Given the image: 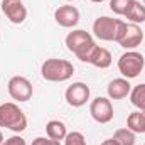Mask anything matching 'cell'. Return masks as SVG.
Segmentation results:
<instances>
[{"mask_svg": "<svg viewBox=\"0 0 145 145\" xmlns=\"http://www.w3.org/2000/svg\"><path fill=\"white\" fill-rule=\"evenodd\" d=\"M32 145H61V142L52 140L49 137H37V138L32 140Z\"/></svg>", "mask_w": 145, "mask_h": 145, "instance_id": "obj_21", "label": "cell"}, {"mask_svg": "<svg viewBox=\"0 0 145 145\" xmlns=\"http://www.w3.org/2000/svg\"><path fill=\"white\" fill-rule=\"evenodd\" d=\"M89 115L93 116L95 121L98 123H110L113 120V105H111V100L105 98V96H98L91 101L89 105Z\"/></svg>", "mask_w": 145, "mask_h": 145, "instance_id": "obj_7", "label": "cell"}, {"mask_svg": "<svg viewBox=\"0 0 145 145\" xmlns=\"http://www.w3.org/2000/svg\"><path fill=\"white\" fill-rule=\"evenodd\" d=\"M72 74H74V66L66 59L51 57V59H46L40 66V76L51 83L68 81Z\"/></svg>", "mask_w": 145, "mask_h": 145, "instance_id": "obj_2", "label": "cell"}, {"mask_svg": "<svg viewBox=\"0 0 145 145\" xmlns=\"http://www.w3.org/2000/svg\"><path fill=\"white\" fill-rule=\"evenodd\" d=\"M127 128H130L133 133H145V111H133L127 118Z\"/></svg>", "mask_w": 145, "mask_h": 145, "instance_id": "obj_16", "label": "cell"}, {"mask_svg": "<svg viewBox=\"0 0 145 145\" xmlns=\"http://www.w3.org/2000/svg\"><path fill=\"white\" fill-rule=\"evenodd\" d=\"M130 101L132 105L140 111H145V83L137 84L135 88H132L130 91Z\"/></svg>", "mask_w": 145, "mask_h": 145, "instance_id": "obj_17", "label": "cell"}, {"mask_svg": "<svg viewBox=\"0 0 145 145\" xmlns=\"http://www.w3.org/2000/svg\"><path fill=\"white\" fill-rule=\"evenodd\" d=\"M101 145H120V144H118V142H116V140L111 137V138H106V140H103V142H101Z\"/></svg>", "mask_w": 145, "mask_h": 145, "instance_id": "obj_23", "label": "cell"}, {"mask_svg": "<svg viewBox=\"0 0 145 145\" xmlns=\"http://www.w3.org/2000/svg\"><path fill=\"white\" fill-rule=\"evenodd\" d=\"M2 145H27V144H25V140H24L20 135H12V137L5 138Z\"/></svg>", "mask_w": 145, "mask_h": 145, "instance_id": "obj_22", "label": "cell"}, {"mask_svg": "<svg viewBox=\"0 0 145 145\" xmlns=\"http://www.w3.org/2000/svg\"><path fill=\"white\" fill-rule=\"evenodd\" d=\"M113 138L118 142L120 145H135V133L130 128H118L113 133Z\"/></svg>", "mask_w": 145, "mask_h": 145, "instance_id": "obj_18", "label": "cell"}, {"mask_svg": "<svg viewBox=\"0 0 145 145\" xmlns=\"http://www.w3.org/2000/svg\"><path fill=\"white\" fill-rule=\"evenodd\" d=\"M7 89H8L10 98L15 101H29L32 98V93H34L32 83L24 76H12L8 79Z\"/></svg>", "mask_w": 145, "mask_h": 145, "instance_id": "obj_6", "label": "cell"}, {"mask_svg": "<svg viewBox=\"0 0 145 145\" xmlns=\"http://www.w3.org/2000/svg\"><path fill=\"white\" fill-rule=\"evenodd\" d=\"M144 145H145V144H144Z\"/></svg>", "mask_w": 145, "mask_h": 145, "instance_id": "obj_27", "label": "cell"}, {"mask_svg": "<svg viewBox=\"0 0 145 145\" xmlns=\"http://www.w3.org/2000/svg\"><path fill=\"white\" fill-rule=\"evenodd\" d=\"M46 133H47L49 138L61 142V140L66 138V135H68V128H66V125H64L61 120H49L47 125H46Z\"/></svg>", "mask_w": 145, "mask_h": 145, "instance_id": "obj_15", "label": "cell"}, {"mask_svg": "<svg viewBox=\"0 0 145 145\" xmlns=\"http://www.w3.org/2000/svg\"><path fill=\"white\" fill-rule=\"evenodd\" d=\"M3 144V135H2V132H0V145Z\"/></svg>", "mask_w": 145, "mask_h": 145, "instance_id": "obj_25", "label": "cell"}, {"mask_svg": "<svg viewBox=\"0 0 145 145\" xmlns=\"http://www.w3.org/2000/svg\"><path fill=\"white\" fill-rule=\"evenodd\" d=\"M66 2H72V0H66Z\"/></svg>", "mask_w": 145, "mask_h": 145, "instance_id": "obj_26", "label": "cell"}, {"mask_svg": "<svg viewBox=\"0 0 145 145\" xmlns=\"http://www.w3.org/2000/svg\"><path fill=\"white\" fill-rule=\"evenodd\" d=\"M133 0H110V10L116 15H125L127 8Z\"/></svg>", "mask_w": 145, "mask_h": 145, "instance_id": "obj_19", "label": "cell"}, {"mask_svg": "<svg viewBox=\"0 0 145 145\" xmlns=\"http://www.w3.org/2000/svg\"><path fill=\"white\" fill-rule=\"evenodd\" d=\"M132 91V84L127 78H116L108 83L106 93H108L110 100H123L125 96H128Z\"/></svg>", "mask_w": 145, "mask_h": 145, "instance_id": "obj_12", "label": "cell"}, {"mask_svg": "<svg viewBox=\"0 0 145 145\" xmlns=\"http://www.w3.org/2000/svg\"><path fill=\"white\" fill-rule=\"evenodd\" d=\"M64 42H66V47L71 51L79 61H83V63H88L89 57H91V54L98 47L96 42H95V39H93V36L89 32L83 31V29H76V31L69 32L66 36Z\"/></svg>", "mask_w": 145, "mask_h": 145, "instance_id": "obj_1", "label": "cell"}, {"mask_svg": "<svg viewBox=\"0 0 145 145\" xmlns=\"http://www.w3.org/2000/svg\"><path fill=\"white\" fill-rule=\"evenodd\" d=\"M64 145H86V138L81 132H71L66 135Z\"/></svg>", "mask_w": 145, "mask_h": 145, "instance_id": "obj_20", "label": "cell"}, {"mask_svg": "<svg viewBox=\"0 0 145 145\" xmlns=\"http://www.w3.org/2000/svg\"><path fill=\"white\" fill-rule=\"evenodd\" d=\"M145 68V57L137 51H127L118 59V71L123 78L133 79L137 78Z\"/></svg>", "mask_w": 145, "mask_h": 145, "instance_id": "obj_5", "label": "cell"}, {"mask_svg": "<svg viewBox=\"0 0 145 145\" xmlns=\"http://www.w3.org/2000/svg\"><path fill=\"white\" fill-rule=\"evenodd\" d=\"M123 17L127 20H130L132 24H144L145 22V5L140 3L138 0H133L130 3V7L127 8Z\"/></svg>", "mask_w": 145, "mask_h": 145, "instance_id": "obj_14", "label": "cell"}, {"mask_svg": "<svg viewBox=\"0 0 145 145\" xmlns=\"http://www.w3.org/2000/svg\"><path fill=\"white\" fill-rule=\"evenodd\" d=\"M0 127L8 128L15 133H20L27 128V116L19 108V105L12 101L2 103L0 105Z\"/></svg>", "mask_w": 145, "mask_h": 145, "instance_id": "obj_3", "label": "cell"}, {"mask_svg": "<svg viewBox=\"0 0 145 145\" xmlns=\"http://www.w3.org/2000/svg\"><path fill=\"white\" fill-rule=\"evenodd\" d=\"M0 10L12 24H22L27 19V8L22 0H2Z\"/></svg>", "mask_w": 145, "mask_h": 145, "instance_id": "obj_10", "label": "cell"}, {"mask_svg": "<svg viewBox=\"0 0 145 145\" xmlns=\"http://www.w3.org/2000/svg\"><path fill=\"white\" fill-rule=\"evenodd\" d=\"M111 61H113L111 52H110L108 49L98 46V47L95 49V52L91 54L88 64H91V66H95V68H100V69H106V68L111 66Z\"/></svg>", "mask_w": 145, "mask_h": 145, "instance_id": "obj_13", "label": "cell"}, {"mask_svg": "<svg viewBox=\"0 0 145 145\" xmlns=\"http://www.w3.org/2000/svg\"><path fill=\"white\" fill-rule=\"evenodd\" d=\"M54 20L66 29H72L79 22V10L74 5H61L54 10Z\"/></svg>", "mask_w": 145, "mask_h": 145, "instance_id": "obj_11", "label": "cell"}, {"mask_svg": "<svg viewBox=\"0 0 145 145\" xmlns=\"http://www.w3.org/2000/svg\"><path fill=\"white\" fill-rule=\"evenodd\" d=\"M144 40V31L140 29L138 24H127L123 25L120 37H118V44L123 47V49H128V51H133L137 46H140V42Z\"/></svg>", "mask_w": 145, "mask_h": 145, "instance_id": "obj_8", "label": "cell"}, {"mask_svg": "<svg viewBox=\"0 0 145 145\" xmlns=\"http://www.w3.org/2000/svg\"><path fill=\"white\" fill-rule=\"evenodd\" d=\"M123 25H125L123 20L103 15V17H98L93 22V34L100 40H115L116 42Z\"/></svg>", "mask_w": 145, "mask_h": 145, "instance_id": "obj_4", "label": "cell"}, {"mask_svg": "<svg viewBox=\"0 0 145 145\" xmlns=\"http://www.w3.org/2000/svg\"><path fill=\"white\" fill-rule=\"evenodd\" d=\"M89 2H95V3H101V2H105V0H89Z\"/></svg>", "mask_w": 145, "mask_h": 145, "instance_id": "obj_24", "label": "cell"}, {"mask_svg": "<svg viewBox=\"0 0 145 145\" xmlns=\"http://www.w3.org/2000/svg\"><path fill=\"white\" fill-rule=\"evenodd\" d=\"M89 86L86 83H81V81H76L72 83L71 86H68L66 93H64V98H66V103L72 106V108H79L83 105H86V101L89 100Z\"/></svg>", "mask_w": 145, "mask_h": 145, "instance_id": "obj_9", "label": "cell"}]
</instances>
